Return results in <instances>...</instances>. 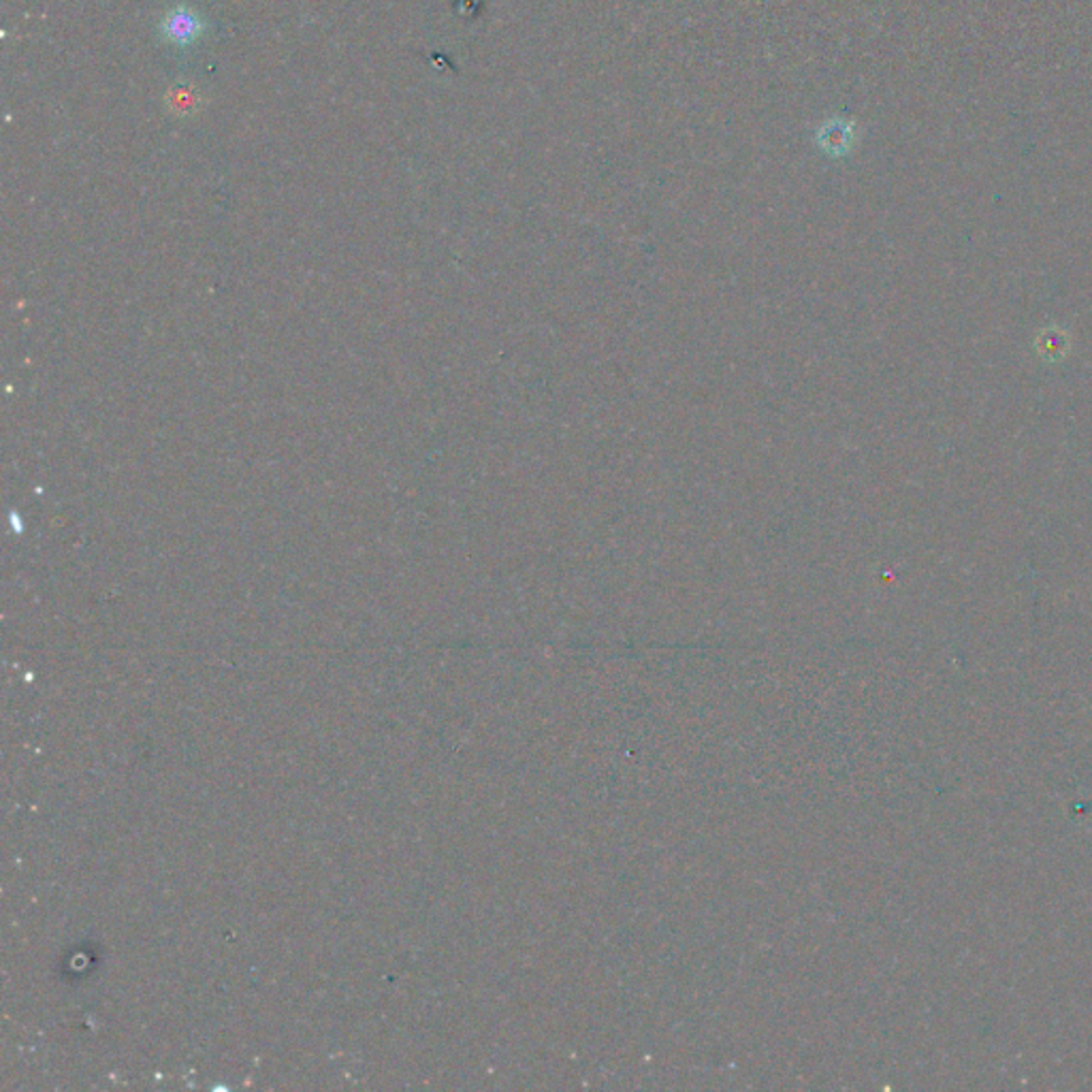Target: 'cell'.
I'll use <instances>...</instances> for the list:
<instances>
[{
    "label": "cell",
    "mask_w": 1092,
    "mask_h": 1092,
    "mask_svg": "<svg viewBox=\"0 0 1092 1092\" xmlns=\"http://www.w3.org/2000/svg\"><path fill=\"white\" fill-rule=\"evenodd\" d=\"M205 24L192 7L178 5L160 21V35L173 48H192L203 37Z\"/></svg>",
    "instance_id": "6da1fadb"
},
{
    "label": "cell",
    "mask_w": 1092,
    "mask_h": 1092,
    "mask_svg": "<svg viewBox=\"0 0 1092 1092\" xmlns=\"http://www.w3.org/2000/svg\"><path fill=\"white\" fill-rule=\"evenodd\" d=\"M1035 350L1043 363L1056 365L1072 350V338H1069V333L1063 327L1050 324V327H1045L1035 335Z\"/></svg>",
    "instance_id": "7a4b0ae2"
}]
</instances>
